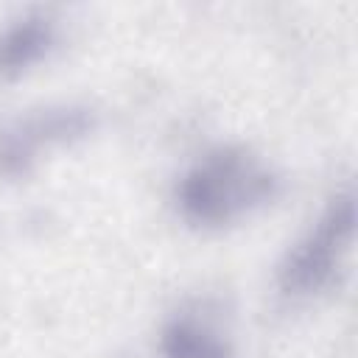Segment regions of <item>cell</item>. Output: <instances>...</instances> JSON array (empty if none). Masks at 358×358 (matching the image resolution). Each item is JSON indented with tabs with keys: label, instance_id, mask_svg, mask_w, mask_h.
I'll use <instances>...</instances> for the list:
<instances>
[{
	"label": "cell",
	"instance_id": "cell-1",
	"mask_svg": "<svg viewBox=\"0 0 358 358\" xmlns=\"http://www.w3.org/2000/svg\"><path fill=\"white\" fill-rule=\"evenodd\" d=\"M266 190V176L238 157L215 159L185 187V204L199 218H227Z\"/></svg>",
	"mask_w": 358,
	"mask_h": 358
},
{
	"label": "cell",
	"instance_id": "cell-2",
	"mask_svg": "<svg viewBox=\"0 0 358 358\" xmlns=\"http://www.w3.org/2000/svg\"><path fill=\"white\" fill-rule=\"evenodd\" d=\"M350 224H352V204H350V199H344L330 213V218L319 227L313 241L305 243L294 255V263L288 266V280L299 288L319 285L333 266V246L338 249V243L350 235Z\"/></svg>",
	"mask_w": 358,
	"mask_h": 358
}]
</instances>
